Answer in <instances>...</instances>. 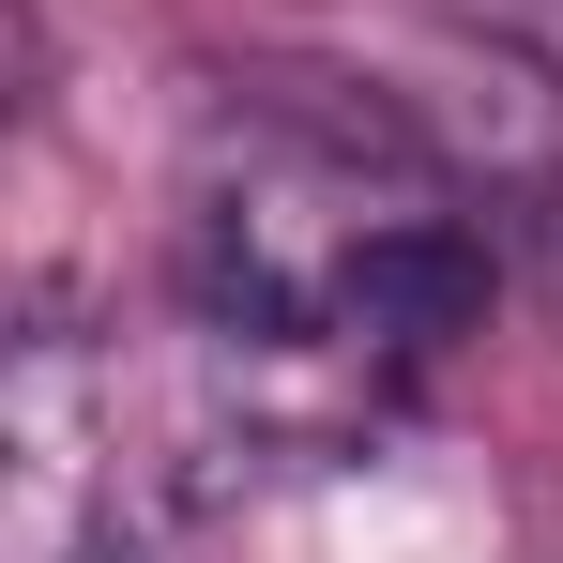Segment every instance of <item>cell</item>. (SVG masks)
I'll use <instances>...</instances> for the list:
<instances>
[{"label":"cell","instance_id":"1","mask_svg":"<svg viewBox=\"0 0 563 563\" xmlns=\"http://www.w3.org/2000/svg\"><path fill=\"white\" fill-rule=\"evenodd\" d=\"M457 15L487 31V46H518V62H533V77L563 92V0H457Z\"/></svg>","mask_w":563,"mask_h":563}]
</instances>
